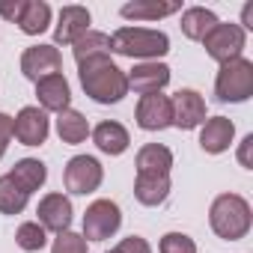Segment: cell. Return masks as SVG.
<instances>
[{
    "label": "cell",
    "instance_id": "cell-1",
    "mask_svg": "<svg viewBox=\"0 0 253 253\" xmlns=\"http://www.w3.org/2000/svg\"><path fill=\"white\" fill-rule=\"evenodd\" d=\"M78 75H81L84 92L98 104H116V101L125 98V92H128V78H125V72L110 57L84 63Z\"/></svg>",
    "mask_w": 253,
    "mask_h": 253
},
{
    "label": "cell",
    "instance_id": "cell-2",
    "mask_svg": "<svg viewBox=\"0 0 253 253\" xmlns=\"http://www.w3.org/2000/svg\"><path fill=\"white\" fill-rule=\"evenodd\" d=\"M110 51L131 60H158L170 51V39L161 30L146 27H119L110 36Z\"/></svg>",
    "mask_w": 253,
    "mask_h": 253
},
{
    "label": "cell",
    "instance_id": "cell-3",
    "mask_svg": "<svg viewBox=\"0 0 253 253\" xmlns=\"http://www.w3.org/2000/svg\"><path fill=\"white\" fill-rule=\"evenodd\" d=\"M209 220H211V229L226 238V241H238L250 232V223H253V214H250V203L238 194H220L214 203H211V211H209Z\"/></svg>",
    "mask_w": 253,
    "mask_h": 253
},
{
    "label": "cell",
    "instance_id": "cell-4",
    "mask_svg": "<svg viewBox=\"0 0 253 253\" xmlns=\"http://www.w3.org/2000/svg\"><path fill=\"white\" fill-rule=\"evenodd\" d=\"M214 95L217 101H232V104L247 101L253 95V63L244 57L223 63L214 81Z\"/></svg>",
    "mask_w": 253,
    "mask_h": 253
},
{
    "label": "cell",
    "instance_id": "cell-5",
    "mask_svg": "<svg viewBox=\"0 0 253 253\" xmlns=\"http://www.w3.org/2000/svg\"><path fill=\"white\" fill-rule=\"evenodd\" d=\"M244 42H247V36L238 24H214L203 39L206 54L211 60H217L220 66L229 63V60H238L241 51H244Z\"/></svg>",
    "mask_w": 253,
    "mask_h": 253
},
{
    "label": "cell",
    "instance_id": "cell-6",
    "mask_svg": "<svg viewBox=\"0 0 253 253\" xmlns=\"http://www.w3.org/2000/svg\"><path fill=\"white\" fill-rule=\"evenodd\" d=\"M119 223H122L119 206L110 203V200H95V203L86 209V214H84V238H89V241H104V238H110V235L119 229Z\"/></svg>",
    "mask_w": 253,
    "mask_h": 253
},
{
    "label": "cell",
    "instance_id": "cell-7",
    "mask_svg": "<svg viewBox=\"0 0 253 253\" xmlns=\"http://www.w3.org/2000/svg\"><path fill=\"white\" fill-rule=\"evenodd\" d=\"M101 179H104V170L92 155H75L63 173V182L72 194H92V191H98Z\"/></svg>",
    "mask_w": 253,
    "mask_h": 253
},
{
    "label": "cell",
    "instance_id": "cell-8",
    "mask_svg": "<svg viewBox=\"0 0 253 253\" xmlns=\"http://www.w3.org/2000/svg\"><path fill=\"white\" fill-rule=\"evenodd\" d=\"M60 69H63V57L54 45H33L21 54V75L36 81V84L42 78L60 75Z\"/></svg>",
    "mask_w": 253,
    "mask_h": 253
},
{
    "label": "cell",
    "instance_id": "cell-9",
    "mask_svg": "<svg viewBox=\"0 0 253 253\" xmlns=\"http://www.w3.org/2000/svg\"><path fill=\"white\" fill-rule=\"evenodd\" d=\"M48 128H51V122H48V113L42 107H24L12 119V134L24 146H42L48 140Z\"/></svg>",
    "mask_w": 253,
    "mask_h": 253
},
{
    "label": "cell",
    "instance_id": "cell-10",
    "mask_svg": "<svg viewBox=\"0 0 253 253\" xmlns=\"http://www.w3.org/2000/svg\"><path fill=\"white\" fill-rule=\"evenodd\" d=\"M137 125L143 131H164L173 125V104L161 92H149L137 101Z\"/></svg>",
    "mask_w": 253,
    "mask_h": 253
},
{
    "label": "cell",
    "instance_id": "cell-11",
    "mask_svg": "<svg viewBox=\"0 0 253 253\" xmlns=\"http://www.w3.org/2000/svg\"><path fill=\"white\" fill-rule=\"evenodd\" d=\"M170 104H173V125L182 128V131L197 128V125L206 119V101H203V95L197 89H179L170 98Z\"/></svg>",
    "mask_w": 253,
    "mask_h": 253
},
{
    "label": "cell",
    "instance_id": "cell-12",
    "mask_svg": "<svg viewBox=\"0 0 253 253\" xmlns=\"http://www.w3.org/2000/svg\"><path fill=\"white\" fill-rule=\"evenodd\" d=\"M36 214H39V226H42V229H51V232H57V235L72 226V203H69V197H63V194H48V197H42Z\"/></svg>",
    "mask_w": 253,
    "mask_h": 253
},
{
    "label": "cell",
    "instance_id": "cell-13",
    "mask_svg": "<svg viewBox=\"0 0 253 253\" xmlns=\"http://www.w3.org/2000/svg\"><path fill=\"white\" fill-rule=\"evenodd\" d=\"M125 78H128V89L149 95V92H161L170 84V69L164 63H137Z\"/></svg>",
    "mask_w": 253,
    "mask_h": 253
},
{
    "label": "cell",
    "instance_id": "cell-14",
    "mask_svg": "<svg viewBox=\"0 0 253 253\" xmlns=\"http://www.w3.org/2000/svg\"><path fill=\"white\" fill-rule=\"evenodd\" d=\"M86 30H89V12H86V6H63L57 30H54V42L57 45H75Z\"/></svg>",
    "mask_w": 253,
    "mask_h": 253
},
{
    "label": "cell",
    "instance_id": "cell-15",
    "mask_svg": "<svg viewBox=\"0 0 253 253\" xmlns=\"http://www.w3.org/2000/svg\"><path fill=\"white\" fill-rule=\"evenodd\" d=\"M232 137H235L232 119H226V116H211V119H206L203 131H200V146H203V152H209V155H220V152L229 149Z\"/></svg>",
    "mask_w": 253,
    "mask_h": 253
},
{
    "label": "cell",
    "instance_id": "cell-16",
    "mask_svg": "<svg viewBox=\"0 0 253 253\" xmlns=\"http://www.w3.org/2000/svg\"><path fill=\"white\" fill-rule=\"evenodd\" d=\"M182 3L179 0H134V3H125L119 9L122 18H134V21H158V18H167L173 12H179Z\"/></svg>",
    "mask_w": 253,
    "mask_h": 253
},
{
    "label": "cell",
    "instance_id": "cell-17",
    "mask_svg": "<svg viewBox=\"0 0 253 253\" xmlns=\"http://www.w3.org/2000/svg\"><path fill=\"white\" fill-rule=\"evenodd\" d=\"M36 95H39L42 110H57V113H63L69 107V101H72V89H69V81L63 75L42 78L36 84Z\"/></svg>",
    "mask_w": 253,
    "mask_h": 253
},
{
    "label": "cell",
    "instance_id": "cell-18",
    "mask_svg": "<svg viewBox=\"0 0 253 253\" xmlns=\"http://www.w3.org/2000/svg\"><path fill=\"white\" fill-rule=\"evenodd\" d=\"M173 152L161 143H146L137 152V176H170Z\"/></svg>",
    "mask_w": 253,
    "mask_h": 253
},
{
    "label": "cell",
    "instance_id": "cell-19",
    "mask_svg": "<svg viewBox=\"0 0 253 253\" xmlns=\"http://www.w3.org/2000/svg\"><path fill=\"white\" fill-rule=\"evenodd\" d=\"M92 140H95V146H98L104 155H122L125 149H128V143H131L128 131H125V125H119V122H110V119L95 125Z\"/></svg>",
    "mask_w": 253,
    "mask_h": 253
},
{
    "label": "cell",
    "instance_id": "cell-20",
    "mask_svg": "<svg viewBox=\"0 0 253 253\" xmlns=\"http://www.w3.org/2000/svg\"><path fill=\"white\" fill-rule=\"evenodd\" d=\"M9 179H12L27 197H30L33 191H39V188L45 185V179H48V167H45L39 158H21V161L12 167Z\"/></svg>",
    "mask_w": 253,
    "mask_h": 253
},
{
    "label": "cell",
    "instance_id": "cell-21",
    "mask_svg": "<svg viewBox=\"0 0 253 253\" xmlns=\"http://www.w3.org/2000/svg\"><path fill=\"white\" fill-rule=\"evenodd\" d=\"M72 51H75L78 66H84V63H89V60H101V57L110 54V36H107V33H98V30H86V33L72 45Z\"/></svg>",
    "mask_w": 253,
    "mask_h": 253
},
{
    "label": "cell",
    "instance_id": "cell-22",
    "mask_svg": "<svg viewBox=\"0 0 253 253\" xmlns=\"http://www.w3.org/2000/svg\"><path fill=\"white\" fill-rule=\"evenodd\" d=\"M214 24H220V21H217V15H214L211 9H206V6H191V9H185V15H182V33H185L188 39H194V42H203L206 33H209Z\"/></svg>",
    "mask_w": 253,
    "mask_h": 253
},
{
    "label": "cell",
    "instance_id": "cell-23",
    "mask_svg": "<svg viewBox=\"0 0 253 253\" xmlns=\"http://www.w3.org/2000/svg\"><path fill=\"white\" fill-rule=\"evenodd\" d=\"M170 194V176H137L134 179V197L143 206H161Z\"/></svg>",
    "mask_w": 253,
    "mask_h": 253
},
{
    "label": "cell",
    "instance_id": "cell-24",
    "mask_svg": "<svg viewBox=\"0 0 253 253\" xmlns=\"http://www.w3.org/2000/svg\"><path fill=\"white\" fill-rule=\"evenodd\" d=\"M57 134H60L63 143H72V146H75V143H84L86 134H89V122L84 119V113L66 107V110L57 116Z\"/></svg>",
    "mask_w": 253,
    "mask_h": 253
},
{
    "label": "cell",
    "instance_id": "cell-25",
    "mask_svg": "<svg viewBox=\"0 0 253 253\" xmlns=\"http://www.w3.org/2000/svg\"><path fill=\"white\" fill-rule=\"evenodd\" d=\"M48 24H51V6L45 3V0H27L24 12L18 18V27L27 36H39L42 30H48Z\"/></svg>",
    "mask_w": 253,
    "mask_h": 253
},
{
    "label": "cell",
    "instance_id": "cell-26",
    "mask_svg": "<svg viewBox=\"0 0 253 253\" xmlns=\"http://www.w3.org/2000/svg\"><path fill=\"white\" fill-rule=\"evenodd\" d=\"M24 209H27V194L9 176H0V211L3 214H21Z\"/></svg>",
    "mask_w": 253,
    "mask_h": 253
},
{
    "label": "cell",
    "instance_id": "cell-27",
    "mask_svg": "<svg viewBox=\"0 0 253 253\" xmlns=\"http://www.w3.org/2000/svg\"><path fill=\"white\" fill-rule=\"evenodd\" d=\"M15 241H18V247H21V250L36 253V250H42V247H45L48 235H45V229H42L36 220H30V223H21V226H18Z\"/></svg>",
    "mask_w": 253,
    "mask_h": 253
},
{
    "label": "cell",
    "instance_id": "cell-28",
    "mask_svg": "<svg viewBox=\"0 0 253 253\" xmlns=\"http://www.w3.org/2000/svg\"><path fill=\"white\" fill-rule=\"evenodd\" d=\"M158 250H161V253H197V244H194V238L185 235V232H167V235L161 238Z\"/></svg>",
    "mask_w": 253,
    "mask_h": 253
},
{
    "label": "cell",
    "instance_id": "cell-29",
    "mask_svg": "<svg viewBox=\"0 0 253 253\" xmlns=\"http://www.w3.org/2000/svg\"><path fill=\"white\" fill-rule=\"evenodd\" d=\"M51 253H86V238L78 235V232H72V229H66V232H60L54 238Z\"/></svg>",
    "mask_w": 253,
    "mask_h": 253
},
{
    "label": "cell",
    "instance_id": "cell-30",
    "mask_svg": "<svg viewBox=\"0 0 253 253\" xmlns=\"http://www.w3.org/2000/svg\"><path fill=\"white\" fill-rule=\"evenodd\" d=\"M113 253H152V247H149L146 238H140V235H128V238H122V241L113 247Z\"/></svg>",
    "mask_w": 253,
    "mask_h": 253
},
{
    "label": "cell",
    "instance_id": "cell-31",
    "mask_svg": "<svg viewBox=\"0 0 253 253\" xmlns=\"http://www.w3.org/2000/svg\"><path fill=\"white\" fill-rule=\"evenodd\" d=\"M24 3L27 0H0V15L6 21H12V24H18V18L24 12Z\"/></svg>",
    "mask_w": 253,
    "mask_h": 253
},
{
    "label": "cell",
    "instance_id": "cell-32",
    "mask_svg": "<svg viewBox=\"0 0 253 253\" xmlns=\"http://www.w3.org/2000/svg\"><path fill=\"white\" fill-rule=\"evenodd\" d=\"M9 140H12V116L0 113V158H3V152H6V146H9Z\"/></svg>",
    "mask_w": 253,
    "mask_h": 253
},
{
    "label": "cell",
    "instance_id": "cell-33",
    "mask_svg": "<svg viewBox=\"0 0 253 253\" xmlns=\"http://www.w3.org/2000/svg\"><path fill=\"white\" fill-rule=\"evenodd\" d=\"M250 152H253V134H247L244 140H241V146H238V161H241V167H253V161H250Z\"/></svg>",
    "mask_w": 253,
    "mask_h": 253
},
{
    "label": "cell",
    "instance_id": "cell-34",
    "mask_svg": "<svg viewBox=\"0 0 253 253\" xmlns=\"http://www.w3.org/2000/svg\"><path fill=\"white\" fill-rule=\"evenodd\" d=\"M241 18H244V27H250V30H253V3H247V6H244ZM244 27H241V30H244Z\"/></svg>",
    "mask_w": 253,
    "mask_h": 253
},
{
    "label": "cell",
    "instance_id": "cell-35",
    "mask_svg": "<svg viewBox=\"0 0 253 253\" xmlns=\"http://www.w3.org/2000/svg\"><path fill=\"white\" fill-rule=\"evenodd\" d=\"M110 253H113V250H110Z\"/></svg>",
    "mask_w": 253,
    "mask_h": 253
}]
</instances>
